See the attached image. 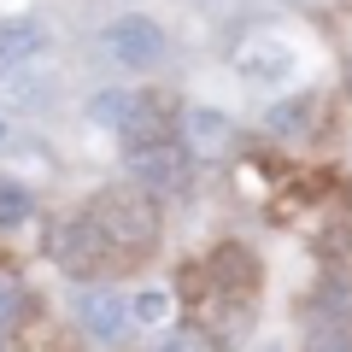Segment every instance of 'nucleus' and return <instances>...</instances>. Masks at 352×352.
<instances>
[{
  "label": "nucleus",
  "mask_w": 352,
  "mask_h": 352,
  "mask_svg": "<svg viewBox=\"0 0 352 352\" xmlns=\"http://www.w3.org/2000/svg\"><path fill=\"white\" fill-rule=\"evenodd\" d=\"M47 252H53V264H59L65 276H76V282H94L106 270V258H112V247H106V235L94 229V217H65L59 229L47 235Z\"/></svg>",
  "instance_id": "7ed1b4c3"
},
{
  "label": "nucleus",
  "mask_w": 352,
  "mask_h": 352,
  "mask_svg": "<svg viewBox=\"0 0 352 352\" xmlns=\"http://www.w3.org/2000/svg\"><path fill=\"white\" fill-rule=\"evenodd\" d=\"M124 170H129V182H135V188L153 194V200L188 194V182H194V159H188V147H182L176 135L147 141V147H129V153H124Z\"/></svg>",
  "instance_id": "f03ea898"
},
{
  "label": "nucleus",
  "mask_w": 352,
  "mask_h": 352,
  "mask_svg": "<svg viewBox=\"0 0 352 352\" xmlns=\"http://www.w3.org/2000/svg\"><path fill=\"white\" fill-rule=\"evenodd\" d=\"M47 53V24L41 18H0V76Z\"/></svg>",
  "instance_id": "0eeeda50"
},
{
  "label": "nucleus",
  "mask_w": 352,
  "mask_h": 352,
  "mask_svg": "<svg viewBox=\"0 0 352 352\" xmlns=\"http://www.w3.org/2000/svg\"><path fill=\"white\" fill-rule=\"evenodd\" d=\"M88 217H94V229L106 235L112 252H153L159 247V200L147 188H135V182L129 188H100Z\"/></svg>",
  "instance_id": "f257e3e1"
},
{
  "label": "nucleus",
  "mask_w": 352,
  "mask_h": 352,
  "mask_svg": "<svg viewBox=\"0 0 352 352\" xmlns=\"http://www.w3.org/2000/svg\"><path fill=\"white\" fill-rule=\"evenodd\" d=\"M71 311H76V323H82L94 340H106V346L129 335V300H124L118 288H100V282H88V288L71 300Z\"/></svg>",
  "instance_id": "39448f33"
},
{
  "label": "nucleus",
  "mask_w": 352,
  "mask_h": 352,
  "mask_svg": "<svg viewBox=\"0 0 352 352\" xmlns=\"http://www.w3.org/2000/svg\"><path fill=\"white\" fill-rule=\"evenodd\" d=\"M135 106H141V94L135 88H100L94 100H88V124H100V129H124L129 118H135Z\"/></svg>",
  "instance_id": "6e6552de"
},
{
  "label": "nucleus",
  "mask_w": 352,
  "mask_h": 352,
  "mask_svg": "<svg viewBox=\"0 0 352 352\" xmlns=\"http://www.w3.org/2000/svg\"><path fill=\"white\" fill-rule=\"evenodd\" d=\"M311 352H352V340H346V335H317Z\"/></svg>",
  "instance_id": "2eb2a0df"
},
{
  "label": "nucleus",
  "mask_w": 352,
  "mask_h": 352,
  "mask_svg": "<svg viewBox=\"0 0 352 352\" xmlns=\"http://www.w3.org/2000/svg\"><path fill=\"white\" fill-rule=\"evenodd\" d=\"M153 352H200V340H194V335H182V329H170V335H164Z\"/></svg>",
  "instance_id": "4468645a"
},
{
  "label": "nucleus",
  "mask_w": 352,
  "mask_h": 352,
  "mask_svg": "<svg viewBox=\"0 0 352 352\" xmlns=\"http://www.w3.org/2000/svg\"><path fill=\"white\" fill-rule=\"evenodd\" d=\"M182 147H188V159H229L235 153V124L223 112H212V106H188V118H182Z\"/></svg>",
  "instance_id": "423d86ee"
},
{
  "label": "nucleus",
  "mask_w": 352,
  "mask_h": 352,
  "mask_svg": "<svg viewBox=\"0 0 352 352\" xmlns=\"http://www.w3.org/2000/svg\"><path fill=\"white\" fill-rule=\"evenodd\" d=\"M0 141H6V124H0Z\"/></svg>",
  "instance_id": "dca6fc26"
},
{
  "label": "nucleus",
  "mask_w": 352,
  "mask_h": 352,
  "mask_svg": "<svg viewBox=\"0 0 352 352\" xmlns=\"http://www.w3.org/2000/svg\"><path fill=\"white\" fill-rule=\"evenodd\" d=\"M164 317H170V294H164V288H141L135 300H129V323H147V329H159Z\"/></svg>",
  "instance_id": "9d476101"
},
{
  "label": "nucleus",
  "mask_w": 352,
  "mask_h": 352,
  "mask_svg": "<svg viewBox=\"0 0 352 352\" xmlns=\"http://www.w3.org/2000/svg\"><path fill=\"white\" fill-rule=\"evenodd\" d=\"M305 106H311V100H282L276 112H270V129H276V135H288V129H300V124H305Z\"/></svg>",
  "instance_id": "f8f14e48"
},
{
  "label": "nucleus",
  "mask_w": 352,
  "mask_h": 352,
  "mask_svg": "<svg viewBox=\"0 0 352 352\" xmlns=\"http://www.w3.org/2000/svg\"><path fill=\"white\" fill-rule=\"evenodd\" d=\"M235 65H241V71H247V76H288L294 53L270 41V47H247V59H235Z\"/></svg>",
  "instance_id": "1a4fd4ad"
},
{
  "label": "nucleus",
  "mask_w": 352,
  "mask_h": 352,
  "mask_svg": "<svg viewBox=\"0 0 352 352\" xmlns=\"http://www.w3.org/2000/svg\"><path fill=\"white\" fill-rule=\"evenodd\" d=\"M0 352H6V340H0Z\"/></svg>",
  "instance_id": "f3484780"
},
{
  "label": "nucleus",
  "mask_w": 352,
  "mask_h": 352,
  "mask_svg": "<svg viewBox=\"0 0 352 352\" xmlns=\"http://www.w3.org/2000/svg\"><path fill=\"white\" fill-rule=\"evenodd\" d=\"M30 217V188L18 182H0V229H18Z\"/></svg>",
  "instance_id": "9b49d317"
},
{
  "label": "nucleus",
  "mask_w": 352,
  "mask_h": 352,
  "mask_svg": "<svg viewBox=\"0 0 352 352\" xmlns=\"http://www.w3.org/2000/svg\"><path fill=\"white\" fill-rule=\"evenodd\" d=\"M18 311H24V288H18V282H12V276H0V329L12 323V317H18Z\"/></svg>",
  "instance_id": "ddd939ff"
},
{
  "label": "nucleus",
  "mask_w": 352,
  "mask_h": 352,
  "mask_svg": "<svg viewBox=\"0 0 352 352\" xmlns=\"http://www.w3.org/2000/svg\"><path fill=\"white\" fill-rule=\"evenodd\" d=\"M164 53H170V41L153 18H112L100 30V59L124 65V71H153V65H164Z\"/></svg>",
  "instance_id": "20e7f679"
}]
</instances>
